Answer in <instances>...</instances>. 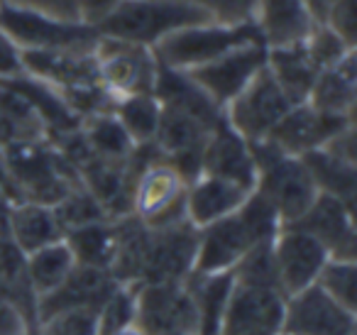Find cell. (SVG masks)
Wrapping results in <instances>:
<instances>
[{
	"label": "cell",
	"mask_w": 357,
	"mask_h": 335,
	"mask_svg": "<svg viewBox=\"0 0 357 335\" xmlns=\"http://www.w3.org/2000/svg\"><path fill=\"white\" fill-rule=\"evenodd\" d=\"M250 42H262L255 22H245V25L204 22V25H191L172 32L164 40H159L152 47V52L159 66L186 74V71L211 64L218 57L228 54L243 45H250Z\"/></svg>",
	"instance_id": "obj_4"
},
{
	"label": "cell",
	"mask_w": 357,
	"mask_h": 335,
	"mask_svg": "<svg viewBox=\"0 0 357 335\" xmlns=\"http://www.w3.org/2000/svg\"><path fill=\"white\" fill-rule=\"evenodd\" d=\"M191 6L201 8L213 22L220 25H245L252 22L255 0H186Z\"/></svg>",
	"instance_id": "obj_34"
},
{
	"label": "cell",
	"mask_w": 357,
	"mask_h": 335,
	"mask_svg": "<svg viewBox=\"0 0 357 335\" xmlns=\"http://www.w3.org/2000/svg\"><path fill=\"white\" fill-rule=\"evenodd\" d=\"M22 57L17 45L0 30V81L15 79V76H22Z\"/></svg>",
	"instance_id": "obj_38"
},
{
	"label": "cell",
	"mask_w": 357,
	"mask_h": 335,
	"mask_svg": "<svg viewBox=\"0 0 357 335\" xmlns=\"http://www.w3.org/2000/svg\"><path fill=\"white\" fill-rule=\"evenodd\" d=\"M284 335H355V311L345 308L340 301L318 284L306 286L289 296L284 306Z\"/></svg>",
	"instance_id": "obj_14"
},
{
	"label": "cell",
	"mask_w": 357,
	"mask_h": 335,
	"mask_svg": "<svg viewBox=\"0 0 357 335\" xmlns=\"http://www.w3.org/2000/svg\"><path fill=\"white\" fill-rule=\"evenodd\" d=\"M120 286V281L108 269H96V267L76 265L71 274L50 291L40 296L35 304V318L42 320L47 315L61 313V311L74 308H96L103 306V301Z\"/></svg>",
	"instance_id": "obj_16"
},
{
	"label": "cell",
	"mask_w": 357,
	"mask_h": 335,
	"mask_svg": "<svg viewBox=\"0 0 357 335\" xmlns=\"http://www.w3.org/2000/svg\"><path fill=\"white\" fill-rule=\"evenodd\" d=\"M32 335H98V311L74 308L37 320Z\"/></svg>",
	"instance_id": "obj_32"
},
{
	"label": "cell",
	"mask_w": 357,
	"mask_h": 335,
	"mask_svg": "<svg viewBox=\"0 0 357 335\" xmlns=\"http://www.w3.org/2000/svg\"><path fill=\"white\" fill-rule=\"evenodd\" d=\"M257 164L255 191L274 208L282 225L296 223L316 201L318 188L301 157H291L267 142L250 144Z\"/></svg>",
	"instance_id": "obj_3"
},
{
	"label": "cell",
	"mask_w": 357,
	"mask_h": 335,
	"mask_svg": "<svg viewBox=\"0 0 357 335\" xmlns=\"http://www.w3.org/2000/svg\"><path fill=\"white\" fill-rule=\"evenodd\" d=\"M52 208H54V216L59 221L64 235L69 230H76V228L91 225V223H98V221H108L103 206L86 188L66 191V196L61 201H56Z\"/></svg>",
	"instance_id": "obj_29"
},
{
	"label": "cell",
	"mask_w": 357,
	"mask_h": 335,
	"mask_svg": "<svg viewBox=\"0 0 357 335\" xmlns=\"http://www.w3.org/2000/svg\"><path fill=\"white\" fill-rule=\"evenodd\" d=\"M291 225L313 235L333 260H355V223L352 206L328 193H318L306 213Z\"/></svg>",
	"instance_id": "obj_17"
},
{
	"label": "cell",
	"mask_w": 357,
	"mask_h": 335,
	"mask_svg": "<svg viewBox=\"0 0 357 335\" xmlns=\"http://www.w3.org/2000/svg\"><path fill=\"white\" fill-rule=\"evenodd\" d=\"M274 271L277 284L284 296H294L306 286L316 284L318 274L331 260L328 250L296 225H282L272 240Z\"/></svg>",
	"instance_id": "obj_12"
},
{
	"label": "cell",
	"mask_w": 357,
	"mask_h": 335,
	"mask_svg": "<svg viewBox=\"0 0 357 335\" xmlns=\"http://www.w3.org/2000/svg\"><path fill=\"white\" fill-rule=\"evenodd\" d=\"M113 115L135 144H149L157 135L162 103L154 98V94L125 96V98H115Z\"/></svg>",
	"instance_id": "obj_27"
},
{
	"label": "cell",
	"mask_w": 357,
	"mask_h": 335,
	"mask_svg": "<svg viewBox=\"0 0 357 335\" xmlns=\"http://www.w3.org/2000/svg\"><path fill=\"white\" fill-rule=\"evenodd\" d=\"M76 265L96 267V269H108L113 267L115 250H118V230L115 223L98 221L91 225L76 228L64 235Z\"/></svg>",
	"instance_id": "obj_26"
},
{
	"label": "cell",
	"mask_w": 357,
	"mask_h": 335,
	"mask_svg": "<svg viewBox=\"0 0 357 335\" xmlns=\"http://www.w3.org/2000/svg\"><path fill=\"white\" fill-rule=\"evenodd\" d=\"M30 335H32V333H30Z\"/></svg>",
	"instance_id": "obj_43"
},
{
	"label": "cell",
	"mask_w": 357,
	"mask_h": 335,
	"mask_svg": "<svg viewBox=\"0 0 357 335\" xmlns=\"http://www.w3.org/2000/svg\"><path fill=\"white\" fill-rule=\"evenodd\" d=\"M120 0H76V8H79V17L84 25L93 27L98 25L103 17H108L110 13L118 8Z\"/></svg>",
	"instance_id": "obj_39"
},
{
	"label": "cell",
	"mask_w": 357,
	"mask_h": 335,
	"mask_svg": "<svg viewBox=\"0 0 357 335\" xmlns=\"http://www.w3.org/2000/svg\"><path fill=\"white\" fill-rule=\"evenodd\" d=\"M10 230L13 240L22 255H30V252L42 250L52 242L64 240V230L56 221L54 208L45 206V203L30 201L15 208L10 216Z\"/></svg>",
	"instance_id": "obj_24"
},
{
	"label": "cell",
	"mask_w": 357,
	"mask_h": 335,
	"mask_svg": "<svg viewBox=\"0 0 357 335\" xmlns=\"http://www.w3.org/2000/svg\"><path fill=\"white\" fill-rule=\"evenodd\" d=\"M84 140L96 157L115 164H125L135 149V142L128 137L113 110L91 115L84 128Z\"/></svg>",
	"instance_id": "obj_28"
},
{
	"label": "cell",
	"mask_w": 357,
	"mask_h": 335,
	"mask_svg": "<svg viewBox=\"0 0 357 335\" xmlns=\"http://www.w3.org/2000/svg\"><path fill=\"white\" fill-rule=\"evenodd\" d=\"M137 286L120 284L98 308V335H118L120 330L135 325Z\"/></svg>",
	"instance_id": "obj_30"
},
{
	"label": "cell",
	"mask_w": 357,
	"mask_h": 335,
	"mask_svg": "<svg viewBox=\"0 0 357 335\" xmlns=\"http://www.w3.org/2000/svg\"><path fill=\"white\" fill-rule=\"evenodd\" d=\"M199 250V228L189 221L167 228H147L139 284H184Z\"/></svg>",
	"instance_id": "obj_8"
},
{
	"label": "cell",
	"mask_w": 357,
	"mask_h": 335,
	"mask_svg": "<svg viewBox=\"0 0 357 335\" xmlns=\"http://www.w3.org/2000/svg\"><path fill=\"white\" fill-rule=\"evenodd\" d=\"M135 325L147 335H199V304L186 281L139 284Z\"/></svg>",
	"instance_id": "obj_7"
},
{
	"label": "cell",
	"mask_w": 357,
	"mask_h": 335,
	"mask_svg": "<svg viewBox=\"0 0 357 335\" xmlns=\"http://www.w3.org/2000/svg\"><path fill=\"white\" fill-rule=\"evenodd\" d=\"M303 164H306L308 174H311L313 184H316L318 193H328L347 206L355 201V186H357V174H355V159H345L340 154L331 152L328 147L313 149V152L303 154Z\"/></svg>",
	"instance_id": "obj_23"
},
{
	"label": "cell",
	"mask_w": 357,
	"mask_h": 335,
	"mask_svg": "<svg viewBox=\"0 0 357 335\" xmlns=\"http://www.w3.org/2000/svg\"><path fill=\"white\" fill-rule=\"evenodd\" d=\"M303 47H306L311 61L318 66V71L337 64V61L345 59L350 52H355V47H350L345 40H340V37H337L331 27L323 25V22L313 25L311 35L303 40Z\"/></svg>",
	"instance_id": "obj_33"
},
{
	"label": "cell",
	"mask_w": 357,
	"mask_h": 335,
	"mask_svg": "<svg viewBox=\"0 0 357 335\" xmlns=\"http://www.w3.org/2000/svg\"><path fill=\"white\" fill-rule=\"evenodd\" d=\"M186 179L169 162L157 159L135 179L132 216L147 228H167L186 218Z\"/></svg>",
	"instance_id": "obj_9"
},
{
	"label": "cell",
	"mask_w": 357,
	"mask_h": 335,
	"mask_svg": "<svg viewBox=\"0 0 357 335\" xmlns=\"http://www.w3.org/2000/svg\"><path fill=\"white\" fill-rule=\"evenodd\" d=\"M350 125L352 118L328 115L323 110L313 108L311 103H298L291 105V110L279 120L277 128L269 133L264 142L284 154L303 157L313 149H321L323 144H328L335 135H340Z\"/></svg>",
	"instance_id": "obj_15"
},
{
	"label": "cell",
	"mask_w": 357,
	"mask_h": 335,
	"mask_svg": "<svg viewBox=\"0 0 357 335\" xmlns=\"http://www.w3.org/2000/svg\"><path fill=\"white\" fill-rule=\"evenodd\" d=\"M303 3H306V8H308V13L313 15V20L323 22L328 13H331V8L335 6L337 0H303Z\"/></svg>",
	"instance_id": "obj_40"
},
{
	"label": "cell",
	"mask_w": 357,
	"mask_h": 335,
	"mask_svg": "<svg viewBox=\"0 0 357 335\" xmlns=\"http://www.w3.org/2000/svg\"><path fill=\"white\" fill-rule=\"evenodd\" d=\"M0 6L59 22H81L76 0H0Z\"/></svg>",
	"instance_id": "obj_35"
},
{
	"label": "cell",
	"mask_w": 357,
	"mask_h": 335,
	"mask_svg": "<svg viewBox=\"0 0 357 335\" xmlns=\"http://www.w3.org/2000/svg\"><path fill=\"white\" fill-rule=\"evenodd\" d=\"M279 228L282 221L274 208L252 191L235 213L199 228V250L191 276L233 271L252 247L274 240Z\"/></svg>",
	"instance_id": "obj_1"
},
{
	"label": "cell",
	"mask_w": 357,
	"mask_h": 335,
	"mask_svg": "<svg viewBox=\"0 0 357 335\" xmlns=\"http://www.w3.org/2000/svg\"><path fill=\"white\" fill-rule=\"evenodd\" d=\"M213 22L186 0H120L118 8L96 25L98 37L132 42L152 50L159 40L191 25Z\"/></svg>",
	"instance_id": "obj_2"
},
{
	"label": "cell",
	"mask_w": 357,
	"mask_h": 335,
	"mask_svg": "<svg viewBox=\"0 0 357 335\" xmlns=\"http://www.w3.org/2000/svg\"><path fill=\"white\" fill-rule=\"evenodd\" d=\"M252 22L267 50L301 45L316 25L303 0H255Z\"/></svg>",
	"instance_id": "obj_19"
},
{
	"label": "cell",
	"mask_w": 357,
	"mask_h": 335,
	"mask_svg": "<svg viewBox=\"0 0 357 335\" xmlns=\"http://www.w3.org/2000/svg\"><path fill=\"white\" fill-rule=\"evenodd\" d=\"M291 100L287 98L274 76L264 66L233 100L223 108L228 125L245 142H264L277 123L291 110Z\"/></svg>",
	"instance_id": "obj_6"
},
{
	"label": "cell",
	"mask_w": 357,
	"mask_h": 335,
	"mask_svg": "<svg viewBox=\"0 0 357 335\" xmlns=\"http://www.w3.org/2000/svg\"><path fill=\"white\" fill-rule=\"evenodd\" d=\"M32 323L25 315V311L0 294V335H30Z\"/></svg>",
	"instance_id": "obj_37"
},
{
	"label": "cell",
	"mask_w": 357,
	"mask_h": 335,
	"mask_svg": "<svg viewBox=\"0 0 357 335\" xmlns=\"http://www.w3.org/2000/svg\"><path fill=\"white\" fill-rule=\"evenodd\" d=\"M250 193V188L228 179L199 174L186 186V218L196 228H206L238 211Z\"/></svg>",
	"instance_id": "obj_20"
},
{
	"label": "cell",
	"mask_w": 357,
	"mask_h": 335,
	"mask_svg": "<svg viewBox=\"0 0 357 335\" xmlns=\"http://www.w3.org/2000/svg\"><path fill=\"white\" fill-rule=\"evenodd\" d=\"M264 66H267V47L262 42H250V45H243L228 54L218 57L211 64L186 71V76L215 105L225 108Z\"/></svg>",
	"instance_id": "obj_13"
},
{
	"label": "cell",
	"mask_w": 357,
	"mask_h": 335,
	"mask_svg": "<svg viewBox=\"0 0 357 335\" xmlns=\"http://www.w3.org/2000/svg\"><path fill=\"white\" fill-rule=\"evenodd\" d=\"M287 296L274 286H252L233 281L225 301L220 335H279Z\"/></svg>",
	"instance_id": "obj_11"
},
{
	"label": "cell",
	"mask_w": 357,
	"mask_h": 335,
	"mask_svg": "<svg viewBox=\"0 0 357 335\" xmlns=\"http://www.w3.org/2000/svg\"><path fill=\"white\" fill-rule=\"evenodd\" d=\"M98 81L113 98L154 94L159 61L149 47L98 37L93 47Z\"/></svg>",
	"instance_id": "obj_5"
},
{
	"label": "cell",
	"mask_w": 357,
	"mask_h": 335,
	"mask_svg": "<svg viewBox=\"0 0 357 335\" xmlns=\"http://www.w3.org/2000/svg\"><path fill=\"white\" fill-rule=\"evenodd\" d=\"M355 94H357L355 52H350V54L337 61V64L318 71L306 103H311L313 108L323 110V113H328V115L352 118Z\"/></svg>",
	"instance_id": "obj_21"
},
{
	"label": "cell",
	"mask_w": 357,
	"mask_h": 335,
	"mask_svg": "<svg viewBox=\"0 0 357 335\" xmlns=\"http://www.w3.org/2000/svg\"><path fill=\"white\" fill-rule=\"evenodd\" d=\"M118 335H147L144 330H139L137 325H130V328H125V330H120Z\"/></svg>",
	"instance_id": "obj_41"
},
{
	"label": "cell",
	"mask_w": 357,
	"mask_h": 335,
	"mask_svg": "<svg viewBox=\"0 0 357 335\" xmlns=\"http://www.w3.org/2000/svg\"><path fill=\"white\" fill-rule=\"evenodd\" d=\"M323 25L331 27L340 40H345L350 47H355V32H357V13L355 0H337L326 15Z\"/></svg>",
	"instance_id": "obj_36"
},
{
	"label": "cell",
	"mask_w": 357,
	"mask_h": 335,
	"mask_svg": "<svg viewBox=\"0 0 357 335\" xmlns=\"http://www.w3.org/2000/svg\"><path fill=\"white\" fill-rule=\"evenodd\" d=\"M316 284L345 308L355 311L357 306V267L355 260H328L318 274Z\"/></svg>",
	"instance_id": "obj_31"
},
{
	"label": "cell",
	"mask_w": 357,
	"mask_h": 335,
	"mask_svg": "<svg viewBox=\"0 0 357 335\" xmlns=\"http://www.w3.org/2000/svg\"><path fill=\"white\" fill-rule=\"evenodd\" d=\"M279 335H284V333H279Z\"/></svg>",
	"instance_id": "obj_42"
},
{
	"label": "cell",
	"mask_w": 357,
	"mask_h": 335,
	"mask_svg": "<svg viewBox=\"0 0 357 335\" xmlns=\"http://www.w3.org/2000/svg\"><path fill=\"white\" fill-rule=\"evenodd\" d=\"M201 174L220 177L235 181L240 186L255 191L257 184V164H255L250 142H245L238 133L228 125V120H220L208 135L201 159Z\"/></svg>",
	"instance_id": "obj_18"
},
{
	"label": "cell",
	"mask_w": 357,
	"mask_h": 335,
	"mask_svg": "<svg viewBox=\"0 0 357 335\" xmlns=\"http://www.w3.org/2000/svg\"><path fill=\"white\" fill-rule=\"evenodd\" d=\"M0 30L15 42L17 50L93 52L98 42V32L84 22H59L6 6H0Z\"/></svg>",
	"instance_id": "obj_10"
},
{
	"label": "cell",
	"mask_w": 357,
	"mask_h": 335,
	"mask_svg": "<svg viewBox=\"0 0 357 335\" xmlns=\"http://www.w3.org/2000/svg\"><path fill=\"white\" fill-rule=\"evenodd\" d=\"M74 267L76 260L64 240L52 242V245L42 247V250L25 255V276L27 286L35 294V304L40 296H47L50 291H54L71 274Z\"/></svg>",
	"instance_id": "obj_25"
},
{
	"label": "cell",
	"mask_w": 357,
	"mask_h": 335,
	"mask_svg": "<svg viewBox=\"0 0 357 335\" xmlns=\"http://www.w3.org/2000/svg\"><path fill=\"white\" fill-rule=\"evenodd\" d=\"M267 69L294 105L306 103L308 94L313 89V81L318 76V66L311 61L303 42L291 47L267 50Z\"/></svg>",
	"instance_id": "obj_22"
}]
</instances>
